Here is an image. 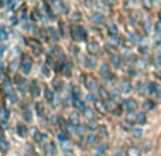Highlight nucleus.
Segmentation results:
<instances>
[{
	"instance_id": "nucleus-18",
	"label": "nucleus",
	"mask_w": 161,
	"mask_h": 156,
	"mask_svg": "<svg viewBox=\"0 0 161 156\" xmlns=\"http://www.w3.org/2000/svg\"><path fill=\"white\" fill-rule=\"evenodd\" d=\"M110 64H112L113 68H120L121 67V57L119 55V54L112 55V58H110Z\"/></svg>"
},
{
	"instance_id": "nucleus-36",
	"label": "nucleus",
	"mask_w": 161,
	"mask_h": 156,
	"mask_svg": "<svg viewBox=\"0 0 161 156\" xmlns=\"http://www.w3.org/2000/svg\"><path fill=\"white\" fill-rule=\"evenodd\" d=\"M80 17H82V16H80V13L78 10H74V11L71 13V20H72V21H79Z\"/></svg>"
},
{
	"instance_id": "nucleus-47",
	"label": "nucleus",
	"mask_w": 161,
	"mask_h": 156,
	"mask_svg": "<svg viewBox=\"0 0 161 156\" xmlns=\"http://www.w3.org/2000/svg\"><path fill=\"white\" fill-rule=\"evenodd\" d=\"M64 156H75V153H74L72 151H65V152H64Z\"/></svg>"
},
{
	"instance_id": "nucleus-13",
	"label": "nucleus",
	"mask_w": 161,
	"mask_h": 156,
	"mask_svg": "<svg viewBox=\"0 0 161 156\" xmlns=\"http://www.w3.org/2000/svg\"><path fill=\"white\" fill-rule=\"evenodd\" d=\"M21 111H23V117L26 119V122H33V114H31V109L27 104H24L21 107Z\"/></svg>"
},
{
	"instance_id": "nucleus-39",
	"label": "nucleus",
	"mask_w": 161,
	"mask_h": 156,
	"mask_svg": "<svg viewBox=\"0 0 161 156\" xmlns=\"http://www.w3.org/2000/svg\"><path fill=\"white\" fill-rule=\"evenodd\" d=\"M41 73L44 74V77H49V75H51L49 68H48V65H47V64H44V65L41 67Z\"/></svg>"
},
{
	"instance_id": "nucleus-4",
	"label": "nucleus",
	"mask_w": 161,
	"mask_h": 156,
	"mask_svg": "<svg viewBox=\"0 0 161 156\" xmlns=\"http://www.w3.org/2000/svg\"><path fill=\"white\" fill-rule=\"evenodd\" d=\"M42 152H44V156H55L57 145L54 143V141H47L42 146Z\"/></svg>"
},
{
	"instance_id": "nucleus-33",
	"label": "nucleus",
	"mask_w": 161,
	"mask_h": 156,
	"mask_svg": "<svg viewBox=\"0 0 161 156\" xmlns=\"http://www.w3.org/2000/svg\"><path fill=\"white\" fill-rule=\"evenodd\" d=\"M143 27H144V31L148 34V33L151 31V20H150V19H146L144 23H143Z\"/></svg>"
},
{
	"instance_id": "nucleus-19",
	"label": "nucleus",
	"mask_w": 161,
	"mask_h": 156,
	"mask_svg": "<svg viewBox=\"0 0 161 156\" xmlns=\"http://www.w3.org/2000/svg\"><path fill=\"white\" fill-rule=\"evenodd\" d=\"M31 94H33V97H40L41 94V89H40V85H38V82L37 81H31Z\"/></svg>"
},
{
	"instance_id": "nucleus-15",
	"label": "nucleus",
	"mask_w": 161,
	"mask_h": 156,
	"mask_svg": "<svg viewBox=\"0 0 161 156\" xmlns=\"http://www.w3.org/2000/svg\"><path fill=\"white\" fill-rule=\"evenodd\" d=\"M98 92H99V97H100V101H103V102H106V101H109L110 99V91H108L105 87H99V89H98Z\"/></svg>"
},
{
	"instance_id": "nucleus-1",
	"label": "nucleus",
	"mask_w": 161,
	"mask_h": 156,
	"mask_svg": "<svg viewBox=\"0 0 161 156\" xmlns=\"http://www.w3.org/2000/svg\"><path fill=\"white\" fill-rule=\"evenodd\" d=\"M71 37L74 41H83V40H86V30L79 24H72L71 26Z\"/></svg>"
},
{
	"instance_id": "nucleus-21",
	"label": "nucleus",
	"mask_w": 161,
	"mask_h": 156,
	"mask_svg": "<svg viewBox=\"0 0 161 156\" xmlns=\"http://www.w3.org/2000/svg\"><path fill=\"white\" fill-rule=\"evenodd\" d=\"M147 122V115L144 111H139L137 112V125H146Z\"/></svg>"
},
{
	"instance_id": "nucleus-9",
	"label": "nucleus",
	"mask_w": 161,
	"mask_h": 156,
	"mask_svg": "<svg viewBox=\"0 0 161 156\" xmlns=\"http://www.w3.org/2000/svg\"><path fill=\"white\" fill-rule=\"evenodd\" d=\"M44 97H45V101L47 102L54 104V101H55V92L51 88H48L47 85H44Z\"/></svg>"
},
{
	"instance_id": "nucleus-6",
	"label": "nucleus",
	"mask_w": 161,
	"mask_h": 156,
	"mask_svg": "<svg viewBox=\"0 0 161 156\" xmlns=\"http://www.w3.org/2000/svg\"><path fill=\"white\" fill-rule=\"evenodd\" d=\"M119 91L120 94H124V95H129L131 91H133V85L129 79H123L120 82V87H119Z\"/></svg>"
},
{
	"instance_id": "nucleus-44",
	"label": "nucleus",
	"mask_w": 161,
	"mask_h": 156,
	"mask_svg": "<svg viewBox=\"0 0 161 156\" xmlns=\"http://www.w3.org/2000/svg\"><path fill=\"white\" fill-rule=\"evenodd\" d=\"M143 6H144L146 9H151V7H153V3H151V1H143Z\"/></svg>"
},
{
	"instance_id": "nucleus-42",
	"label": "nucleus",
	"mask_w": 161,
	"mask_h": 156,
	"mask_svg": "<svg viewBox=\"0 0 161 156\" xmlns=\"http://www.w3.org/2000/svg\"><path fill=\"white\" fill-rule=\"evenodd\" d=\"M154 31H156V34H161V20H158L157 23H154Z\"/></svg>"
},
{
	"instance_id": "nucleus-54",
	"label": "nucleus",
	"mask_w": 161,
	"mask_h": 156,
	"mask_svg": "<svg viewBox=\"0 0 161 156\" xmlns=\"http://www.w3.org/2000/svg\"><path fill=\"white\" fill-rule=\"evenodd\" d=\"M1 6H3V3H1V1H0V7H1Z\"/></svg>"
},
{
	"instance_id": "nucleus-2",
	"label": "nucleus",
	"mask_w": 161,
	"mask_h": 156,
	"mask_svg": "<svg viewBox=\"0 0 161 156\" xmlns=\"http://www.w3.org/2000/svg\"><path fill=\"white\" fill-rule=\"evenodd\" d=\"M20 70L24 75H28L33 70V60L27 54H23V57L20 60Z\"/></svg>"
},
{
	"instance_id": "nucleus-53",
	"label": "nucleus",
	"mask_w": 161,
	"mask_h": 156,
	"mask_svg": "<svg viewBox=\"0 0 161 156\" xmlns=\"http://www.w3.org/2000/svg\"><path fill=\"white\" fill-rule=\"evenodd\" d=\"M158 20H161V9H160V11H158Z\"/></svg>"
},
{
	"instance_id": "nucleus-46",
	"label": "nucleus",
	"mask_w": 161,
	"mask_h": 156,
	"mask_svg": "<svg viewBox=\"0 0 161 156\" xmlns=\"http://www.w3.org/2000/svg\"><path fill=\"white\" fill-rule=\"evenodd\" d=\"M27 155H28V156L34 155V152H33V149H31V146H30V145H27Z\"/></svg>"
},
{
	"instance_id": "nucleus-28",
	"label": "nucleus",
	"mask_w": 161,
	"mask_h": 156,
	"mask_svg": "<svg viewBox=\"0 0 161 156\" xmlns=\"http://www.w3.org/2000/svg\"><path fill=\"white\" fill-rule=\"evenodd\" d=\"M143 107H144V109H146V111H151V109H154V108H156V102H154L153 99H147V101L143 104Z\"/></svg>"
},
{
	"instance_id": "nucleus-29",
	"label": "nucleus",
	"mask_w": 161,
	"mask_h": 156,
	"mask_svg": "<svg viewBox=\"0 0 161 156\" xmlns=\"http://www.w3.org/2000/svg\"><path fill=\"white\" fill-rule=\"evenodd\" d=\"M9 148H10L9 141H6V139L0 141V152H1V153H6V152L9 151Z\"/></svg>"
},
{
	"instance_id": "nucleus-23",
	"label": "nucleus",
	"mask_w": 161,
	"mask_h": 156,
	"mask_svg": "<svg viewBox=\"0 0 161 156\" xmlns=\"http://www.w3.org/2000/svg\"><path fill=\"white\" fill-rule=\"evenodd\" d=\"M130 133H131V136H133L134 139H140V138L143 136V129H141V128H133V129L130 131Z\"/></svg>"
},
{
	"instance_id": "nucleus-10",
	"label": "nucleus",
	"mask_w": 161,
	"mask_h": 156,
	"mask_svg": "<svg viewBox=\"0 0 161 156\" xmlns=\"http://www.w3.org/2000/svg\"><path fill=\"white\" fill-rule=\"evenodd\" d=\"M17 133H18L20 138H27V135H28V128H27V125L23 123V122H18V123H17Z\"/></svg>"
},
{
	"instance_id": "nucleus-32",
	"label": "nucleus",
	"mask_w": 161,
	"mask_h": 156,
	"mask_svg": "<svg viewBox=\"0 0 161 156\" xmlns=\"http://www.w3.org/2000/svg\"><path fill=\"white\" fill-rule=\"evenodd\" d=\"M96 141H99V135H95V133H89L86 136V142L88 143H95Z\"/></svg>"
},
{
	"instance_id": "nucleus-27",
	"label": "nucleus",
	"mask_w": 161,
	"mask_h": 156,
	"mask_svg": "<svg viewBox=\"0 0 161 156\" xmlns=\"http://www.w3.org/2000/svg\"><path fill=\"white\" fill-rule=\"evenodd\" d=\"M105 48H106V51L110 54V57H112V55H115V54H117V53H116V45H115V44H112V43H108V44L105 45Z\"/></svg>"
},
{
	"instance_id": "nucleus-45",
	"label": "nucleus",
	"mask_w": 161,
	"mask_h": 156,
	"mask_svg": "<svg viewBox=\"0 0 161 156\" xmlns=\"http://www.w3.org/2000/svg\"><path fill=\"white\" fill-rule=\"evenodd\" d=\"M154 77L157 78L158 81H161V70H157V71L154 73Z\"/></svg>"
},
{
	"instance_id": "nucleus-35",
	"label": "nucleus",
	"mask_w": 161,
	"mask_h": 156,
	"mask_svg": "<svg viewBox=\"0 0 161 156\" xmlns=\"http://www.w3.org/2000/svg\"><path fill=\"white\" fill-rule=\"evenodd\" d=\"M7 119H9V112H7L4 108H1V109H0V121L4 123Z\"/></svg>"
},
{
	"instance_id": "nucleus-52",
	"label": "nucleus",
	"mask_w": 161,
	"mask_h": 156,
	"mask_svg": "<svg viewBox=\"0 0 161 156\" xmlns=\"http://www.w3.org/2000/svg\"><path fill=\"white\" fill-rule=\"evenodd\" d=\"M116 156H126V153H121V152H119V153H117Z\"/></svg>"
},
{
	"instance_id": "nucleus-25",
	"label": "nucleus",
	"mask_w": 161,
	"mask_h": 156,
	"mask_svg": "<svg viewBox=\"0 0 161 156\" xmlns=\"http://www.w3.org/2000/svg\"><path fill=\"white\" fill-rule=\"evenodd\" d=\"M30 44H31L30 47H31V48L34 50V53H36V54H40V53H41V45H40V43H38V41H36V40H30Z\"/></svg>"
},
{
	"instance_id": "nucleus-30",
	"label": "nucleus",
	"mask_w": 161,
	"mask_h": 156,
	"mask_svg": "<svg viewBox=\"0 0 161 156\" xmlns=\"http://www.w3.org/2000/svg\"><path fill=\"white\" fill-rule=\"evenodd\" d=\"M52 85H54V91H57V92L62 91V82L59 79H52Z\"/></svg>"
},
{
	"instance_id": "nucleus-11",
	"label": "nucleus",
	"mask_w": 161,
	"mask_h": 156,
	"mask_svg": "<svg viewBox=\"0 0 161 156\" xmlns=\"http://www.w3.org/2000/svg\"><path fill=\"white\" fill-rule=\"evenodd\" d=\"M85 85H86L88 91H90V92H96V91L99 89V87H98V84L95 82V79H93V78H90V77L85 79Z\"/></svg>"
},
{
	"instance_id": "nucleus-12",
	"label": "nucleus",
	"mask_w": 161,
	"mask_h": 156,
	"mask_svg": "<svg viewBox=\"0 0 161 156\" xmlns=\"http://www.w3.org/2000/svg\"><path fill=\"white\" fill-rule=\"evenodd\" d=\"M92 23H95L96 26H100L105 23V16L100 13V11H95L92 14Z\"/></svg>"
},
{
	"instance_id": "nucleus-48",
	"label": "nucleus",
	"mask_w": 161,
	"mask_h": 156,
	"mask_svg": "<svg viewBox=\"0 0 161 156\" xmlns=\"http://www.w3.org/2000/svg\"><path fill=\"white\" fill-rule=\"evenodd\" d=\"M129 74H130L131 77H136V75H137V71H136V70H129Z\"/></svg>"
},
{
	"instance_id": "nucleus-49",
	"label": "nucleus",
	"mask_w": 161,
	"mask_h": 156,
	"mask_svg": "<svg viewBox=\"0 0 161 156\" xmlns=\"http://www.w3.org/2000/svg\"><path fill=\"white\" fill-rule=\"evenodd\" d=\"M157 57H158V58H161V44L158 45V47H157Z\"/></svg>"
},
{
	"instance_id": "nucleus-26",
	"label": "nucleus",
	"mask_w": 161,
	"mask_h": 156,
	"mask_svg": "<svg viewBox=\"0 0 161 156\" xmlns=\"http://www.w3.org/2000/svg\"><path fill=\"white\" fill-rule=\"evenodd\" d=\"M100 74H102L105 78H108L110 74H112V73H110V67H109L108 64H103V65L100 67Z\"/></svg>"
},
{
	"instance_id": "nucleus-7",
	"label": "nucleus",
	"mask_w": 161,
	"mask_h": 156,
	"mask_svg": "<svg viewBox=\"0 0 161 156\" xmlns=\"http://www.w3.org/2000/svg\"><path fill=\"white\" fill-rule=\"evenodd\" d=\"M158 91H160V87H158V84H157L156 81H151V82L147 84V94H148L150 97H153V95L157 97Z\"/></svg>"
},
{
	"instance_id": "nucleus-50",
	"label": "nucleus",
	"mask_w": 161,
	"mask_h": 156,
	"mask_svg": "<svg viewBox=\"0 0 161 156\" xmlns=\"http://www.w3.org/2000/svg\"><path fill=\"white\" fill-rule=\"evenodd\" d=\"M4 139V133H3V129L0 128V141H3Z\"/></svg>"
},
{
	"instance_id": "nucleus-38",
	"label": "nucleus",
	"mask_w": 161,
	"mask_h": 156,
	"mask_svg": "<svg viewBox=\"0 0 161 156\" xmlns=\"http://www.w3.org/2000/svg\"><path fill=\"white\" fill-rule=\"evenodd\" d=\"M9 36H7V31H6V29L3 27V26H0V40L1 41H4V40L7 39Z\"/></svg>"
},
{
	"instance_id": "nucleus-51",
	"label": "nucleus",
	"mask_w": 161,
	"mask_h": 156,
	"mask_svg": "<svg viewBox=\"0 0 161 156\" xmlns=\"http://www.w3.org/2000/svg\"><path fill=\"white\" fill-rule=\"evenodd\" d=\"M157 98H158V99H161V88H160V91H158V94H157Z\"/></svg>"
},
{
	"instance_id": "nucleus-41",
	"label": "nucleus",
	"mask_w": 161,
	"mask_h": 156,
	"mask_svg": "<svg viewBox=\"0 0 161 156\" xmlns=\"http://www.w3.org/2000/svg\"><path fill=\"white\" fill-rule=\"evenodd\" d=\"M106 149H108V146H106V143H102V145H99V146L96 148V152L102 155V153H105V152H106Z\"/></svg>"
},
{
	"instance_id": "nucleus-34",
	"label": "nucleus",
	"mask_w": 161,
	"mask_h": 156,
	"mask_svg": "<svg viewBox=\"0 0 161 156\" xmlns=\"http://www.w3.org/2000/svg\"><path fill=\"white\" fill-rule=\"evenodd\" d=\"M83 114H85V117H86V119H88V121H93V119H95V115H93V109H90V108H86Z\"/></svg>"
},
{
	"instance_id": "nucleus-40",
	"label": "nucleus",
	"mask_w": 161,
	"mask_h": 156,
	"mask_svg": "<svg viewBox=\"0 0 161 156\" xmlns=\"http://www.w3.org/2000/svg\"><path fill=\"white\" fill-rule=\"evenodd\" d=\"M137 89H139L140 94H144V91H147V85H144V84L140 81V82H137Z\"/></svg>"
},
{
	"instance_id": "nucleus-43",
	"label": "nucleus",
	"mask_w": 161,
	"mask_h": 156,
	"mask_svg": "<svg viewBox=\"0 0 161 156\" xmlns=\"http://www.w3.org/2000/svg\"><path fill=\"white\" fill-rule=\"evenodd\" d=\"M137 65H139L140 68H146V67H147V61H146V60H143V58H139Z\"/></svg>"
},
{
	"instance_id": "nucleus-22",
	"label": "nucleus",
	"mask_w": 161,
	"mask_h": 156,
	"mask_svg": "<svg viewBox=\"0 0 161 156\" xmlns=\"http://www.w3.org/2000/svg\"><path fill=\"white\" fill-rule=\"evenodd\" d=\"M36 114H37L40 118H42L44 115H45V108H44L42 102H40V101L36 102Z\"/></svg>"
},
{
	"instance_id": "nucleus-3",
	"label": "nucleus",
	"mask_w": 161,
	"mask_h": 156,
	"mask_svg": "<svg viewBox=\"0 0 161 156\" xmlns=\"http://www.w3.org/2000/svg\"><path fill=\"white\" fill-rule=\"evenodd\" d=\"M121 107L127 112H137V101L134 98H124L121 102Z\"/></svg>"
},
{
	"instance_id": "nucleus-14",
	"label": "nucleus",
	"mask_w": 161,
	"mask_h": 156,
	"mask_svg": "<svg viewBox=\"0 0 161 156\" xmlns=\"http://www.w3.org/2000/svg\"><path fill=\"white\" fill-rule=\"evenodd\" d=\"M72 126H75V128H78L80 125V118H79V114H78V111H74L71 115H69V121H68Z\"/></svg>"
},
{
	"instance_id": "nucleus-17",
	"label": "nucleus",
	"mask_w": 161,
	"mask_h": 156,
	"mask_svg": "<svg viewBox=\"0 0 161 156\" xmlns=\"http://www.w3.org/2000/svg\"><path fill=\"white\" fill-rule=\"evenodd\" d=\"M126 156H141V151L137 146H129L126 149Z\"/></svg>"
},
{
	"instance_id": "nucleus-5",
	"label": "nucleus",
	"mask_w": 161,
	"mask_h": 156,
	"mask_svg": "<svg viewBox=\"0 0 161 156\" xmlns=\"http://www.w3.org/2000/svg\"><path fill=\"white\" fill-rule=\"evenodd\" d=\"M86 51H88V54H90V55H98V54L100 53V45H99V43L95 41V40L88 41V44H86Z\"/></svg>"
},
{
	"instance_id": "nucleus-20",
	"label": "nucleus",
	"mask_w": 161,
	"mask_h": 156,
	"mask_svg": "<svg viewBox=\"0 0 161 156\" xmlns=\"http://www.w3.org/2000/svg\"><path fill=\"white\" fill-rule=\"evenodd\" d=\"M33 139H34V142H37V143H41V142L45 143V142H47V141H45V139H47L45 135L41 133L40 131H34V136H33Z\"/></svg>"
},
{
	"instance_id": "nucleus-24",
	"label": "nucleus",
	"mask_w": 161,
	"mask_h": 156,
	"mask_svg": "<svg viewBox=\"0 0 161 156\" xmlns=\"http://www.w3.org/2000/svg\"><path fill=\"white\" fill-rule=\"evenodd\" d=\"M47 31L49 33V37H51V40H52L54 43H58L59 37H58V33H57V30H55V29H52V27H48V30H47Z\"/></svg>"
},
{
	"instance_id": "nucleus-31",
	"label": "nucleus",
	"mask_w": 161,
	"mask_h": 156,
	"mask_svg": "<svg viewBox=\"0 0 161 156\" xmlns=\"http://www.w3.org/2000/svg\"><path fill=\"white\" fill-rule=\"evenodd\" d=\"M99 126H100V125H98L95 119H93V121H88V123H86V128L90 129V131H96V129H99Z\"/></svg>"
},
{
	"instance_id": "nucleus-8",
	"label": "nucleus",
	"mask_w": 161,
	"mask_h": 156,
	"mask_svg": "<svg viewBox=\"0 0 161 156\" xmlns=\"http://www.w3.org/2000/svg\"><path fill=\"white\" fill-rule=\"evenodd\" d=\"M108 33H109V36L112 37V39H117L119 37V30H117V26L113 23V21H109L108 23Z\"/></svg>"
},
{
	"instance_id": "nucleus-37",
	"label": "nucleus",
	"mask_w": 161,
	"mask_h": 156,
	"mask_svg": "<svg viewBox=\"0 0 161 156\" xmlns=\"http://www.w3.org/2000/svg\"><path fill=\"white\" fill-rule=\"evenodd\" d=\"M99 136H102V138H106L108 136V128L105 125H100L99 126Z\"/></svg>"
},
{
	"instance_id": "nucleus-16",
	"label": "nucleus",
	"mask_w": 161,
	"mask_h": 156,
	"mask_svg": "<svg viewBox=\"0 0 161 156\" xmlns=\"http://www.w3.org/2000/svg\"><path fill=\"white\" fill-rule=\"evenodd\" d=\"M95 109L100 114V115H106L108 114V108H106V105L102 102V101H95Z\"/></svg>"
}]
</instances>
